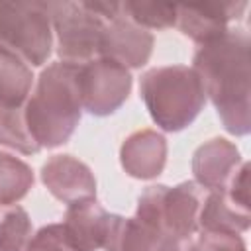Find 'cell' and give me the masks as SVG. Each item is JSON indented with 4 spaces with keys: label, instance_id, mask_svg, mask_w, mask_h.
I'll return each mask as SVG.
<instances>
[{
    "label": "cell",
    "instance_id": "6da1fadb",
    "mask_svg": "<svg viewBox=\"0 0 251 251\" xmlns=\"http://www.w3.org/2000/svg\"><path fill=\"white\" fill-rule=\"evenodd\" d=\"M192 69L226 131L247 135L251 129V41L247 31L227 29L222 37L200 45Z\"/></svg>",
    "mask_w": 251,
    "mask_h": 251
},
{
    "label": "cell",
    "instance_id": "7a4b0ae2",
    "mask_svg": "<svg viewBox=\"0 0 251 251\" xmlns=\"http://www.w3.org/2000/svg\"><path fill=\"white\" fill-rule=\"evenodd\" d=\"M78 69L80 65L63 61L47 65L24 106L25 127L41 149L69 141L80 122Z\"/></svg>",
    "mask_w": 251,
    "mask_h": 251
},
{
    "label": "cell",
    "instance_id": "3957f363",
    "mask_svg": "<svg viewBox=\"0 0 251 251\" xmlns=\"http://www.w3.org/2000/svg\"><path fill=\"white\" fill-rule=\"evenodd\" d=\"M151 120L163 131H180L194 122L206 104V92L192 67L169 65L149 69L139 82Z\"/></svg>",
    "mask_w": 251,
    "mask_h": 251
},
{
    "label": "cell",
    "instance_id": "277c9868",
    "mask_svg": "<svg viewBox=\"0 0 251 251\" xmlns=\"http://www.w3.org/2000/svg\"><path fill=\"white\" fill-rule=\"evenodd\" d=\"M208 190L194 180L176 186L153 184L137 200L135 218L178 239H190L198 231V216Z\"/></svg>",
    "mask_w": 251,
    "mask_h": 251
},
{
    "label": "cell",
    "instance_id": "5b68a950",
    "mask_svg": "<svg viewBox=\"0 0 251 251\" xmlns=\"http://www.w3.org/2000/svg\"><path fill=\"white\" fill-rule=\"evenodd\" d=\"M0 45L18 53L25 63L41 67L53 47L51 20L43 2L0 0Z\"/></svg>",
    "mask_w": 251,
    "mask_h": 251
},
{
    "label": "cell",
    "instance_id": "8992f818",
    "mask_svg": "<svg viewBox=\"0 0 251 251\" xmlns=\"http://www.w3.org/2000/svg\"><path fill=\"white\" fill-rule=\"evenodd\" d=\"M57 33V53L63 63L84 65L98 53L106 20L82 2H43Z\"/></svg>",
    "mask_w": 251,
    "mask_h": 251
},
{
    "label": "cell",
    "instance_id": "52a82bcc",
    "mask_svg": "<svg viewBox=\"0 0 251 251\" xmlns=\"http://www.w3.org/2000/svg\"><path fill=\"white\" fill-rule=\"evenodd\" d=\"M78 88L82 108L88 114L108 116L127 100L131 75L110 59H92L78 69Z\"/></svg>",
    "mask_w": 251,
    "mask_h": 251
},
{
    "label": "cell",
    "instance_id": "ba28073f",
    "mask_svg": "<svg viewBox=\"0 0 251 251\" xmlns=\"http://www.w3.org/2000/svg\"><path fill=\"white\" fill-rule=\"evenodd\" d=\"M153 35L145 27L133 24L124 12L110 22H106L98 55L102 59H110L126 69L143 67L153 51Z\"/></svg>",
    "mask_w": 251,
    "mask_h": 251
},
{
    "label": "cell",
    "instance_id": "9c48e42d",
    "mask_svg": "<svg viewBox=\"0 0 251 251\" xmlns=\"http://www.w3.org/2000/svg\"><path fill=\"white\" fill-rule=\"evenodd\" d=\"M104 251H194L192 239H178L141 222L112 214Z\"/></svg>",
    "mask_w": 251,
    "mask_h": 251
},
{
    "label": "cell",
    "instance_id": "30bf717a",
    "mask_svg": "<svg viewBox=\"0 0 251 251\" xmlns=\"http://www.w3.org/2000/svg\"><path fill=\"white\" fill-rule=\"evenodd\" d=\"M247 2H204V4H178L176 25L180 31L198 45L210 43L227 31L231 20L241 18Z\"/></svg>",
    "mask_w": 251,
    "mask_h": 251
},
{
    "label": "cell",
    "instance_id": "8fae6325",
    "mask_svg": "<svg viewBox=\"0 0 251 251\" xmlns=\"http://www.w3.org/2000/svg\"><path fill=\"white\" fill-rule=\"evenodd\" d=\"M41 182L65 204L92 200L96 196V178L90 167L73 155H53L41 167Z\"/></svg>",
    "mask_w": 251,
    "mask_h": 251
},
{
    "label": "cell",
    "instance_id": "7c38bea8",
    "mask_svg": "<svg viewBox=\"0 0 251 251\" xmlns=\"http://www.w3.org/2000/svg\"><path fill=\"white\" fill-rule=\"evenodd\" d=\"M112 214L94 198L69 204L61 224L63 237L73 251H98L104 247L110 231Z\"/></svg>",
    "mask_w": 251,
    "mask_h": 251
},
{
    "label": "cell",
    "instance_id": "4fadbf2b",
    "mask_svg": "<svg viewBox=\"0 0 251 251\" xmlns=\"http://www.w3.org/2000/svg\"><path fill=\"white\" fill-rule=\"evenodd\" d=\"M241 153L235 143L224 137H212L192 155L194 182L204 190H222L241 165Z\"/></svg>",
    "mask_w": 251,
    "mask_h": 251
},
{
    "label": "cell",
    "instance_id": "5bb4252c",
    "mask_svg": "<svg viewBox=\"0 0 251 251\" xmlns=\"http://www.w3.org/2000/svg\"><path fill=\"white\" fill-rule=\"evenodd\" d=\"M120 163L133 178H155L163 173L167 163V139L155 129H139L122 143Z\"/></svg>",
    "mask_w": 251,
    "mask_h": 251
},
{
    "label": "cell",
    "instance_id": "9a60e30c",
    "mask_svg": "<svg viewBox=\"0 0 251 251\" xmlns=\"http://www.w3.org/2000/svg\"><path fill=\"white\" fill-rule=\"evenodd\" d=\"M251 226V210L235 204L226 190H210L204 196L200 216H198V231H247Z\"/></svg>",
    "mask_w": 251,
    "mask_h": 251
},
{
    "label": "cell",
    "instance_id": "2e32d148",
    "mask_svg": "<svg viewBox=\"0 0 251 251\" xmlns=\"http://www.w3.org/2000/svg\"><path fill=\"white\" fill-rule=\"evenodd\" d=\"M33 75L29 65L12 49L0 45V106L24 110L31 94Z\"/></svg>",
    "mask_w": 251,
    "mask_h": 251
},
{
    "label": "cell",
    "instance_id": "e0dca14e",
    "mask_svg": "<svg viewBox=\"0 0 251 251\" xmlns=\"http://www.w3.org/2000/svg\"><path fill=\"white\" fill-rule=\"evenodd\" d=\"M33 186L31 167L14 157L12 153L0 151V206L20 202Z\"/></svg>",
    "mask_w": 251,
    "mask_h": 251
},
{
    "label": "cell",
    "instance_id": "ac0fdd59",
    "mask_svg": "<svg viewBox=\"0 0 251 251\" xmlns=\"http://www.w3.org/2000/svg\"><path fill=\"white\" fill-rule=\"evenodd\" d=\"M31 220L18 204L0 206V251H27Z\"/></svg>",
    "mask_w": 251,
    "mask_h": 251
},
{
    "label": "cell",
    "instance_id": "d6986e66",
    "mask_svg": "<svg viewBox=\"0 0 251 251\" xmlns=\"http://www.w3.org/2000/svg\"><path fill=\"white\" fill-rule=\"evenodd\" d=\"M122 12L137 25L151 29H167L176 25V4L159 2H122Z\"/></svg>",
    "mask_w": 251,
    "mask_h": 251
},
{
    "label": "cell",
    "instance_id": "ffe728a7",
    "mask_svg": "<svg viewBox=\"0 0 251 251\" xmlns=\"http://www.w3.org/2000/svg\"><path fill=\"white\" fill-rule=\"evenodd\" d=\"M0 143L24 155H33L41 149L25 127L24 110H8L4 106H0Z\"/></svg>",
    "mask_w": 251,
    "mask_h": 251
},
{
    "label": "cell",
    "instance_id": "44dd1931",
    "mask_svg": "<svg viewBox=\"0 0 251 251\" xmlns=\"http://www.w3.org/2000/svg\"><path fill=\"white\" fill-rule=\"evenodd\" d=\"M192 243H194V251H247L243 237L233 231L202 229L198 239Z\"/></svg>",
    "mask_w": 251,
    "mask_h": 251
},
{
    "label": "cell",
    "instance_id": "7402d4cb",
    "mask_svg": "<svg viewBox=\"0 0 251 251\" xmlns=\"http://www.w3.org/2000/svg\"><path fill=\"white\" fill-rule=\"evenodd\" d=\"M27 251H73V249L67 245L63 237L61 224H49L43 226L35 235H31Z\"/></svg>",
    "mask_w": 251,
    "mask_h": 251
}]
</instances>
